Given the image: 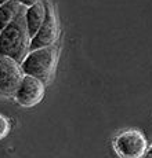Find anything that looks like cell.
Wrapping results in <instances>:
<instances>
[{
	"label": "cell",
	"mask_w": 152,
	"mask_h": 158,
	"mask_svg": "<svg viewBox=\"0 0 152 158\" xmlns=\"http://www.w3.org/2000/svg\"><path fill=\"white\" fill-rule=\"evenodd\" d=\"M20 62L13 58L0 55V95L13 96L24 78Z\"/></svg>",
	"instance_id": "4"
},
{
	"label": "cell",
	"mask_w": 152,
	"mask_h": 158,
	"mask_svg": "<svg viewBox=\"0 0 152 158\" xmlns=\"http://www.w3.org/2000/svg\"><path fill=\"white\" fill-rule=\"evenodd\" d=\"M10 131H11L10 121H8L3 114H0V140L4 139L6 136L10 133Z\"/></svg>",
	"instance_id": "9"
},
{
	"label": "cell",
	"mask_w": 152,
	"mask_h": 158,
	"mask_svg": "<svg viewBox=\"0 0 152 158\" xmlns=\"http://www.w3.org/2000/svg\"><path fill=\"white\" fill-rule=\"evenodd\" d=\"M44 18H46V6L42 2L36 3L32 7H28V10L25 11V22H26V28H28V33L30 39L42 28V25L44 22Z\"/></svg>",
	"instance_id": "7"
},
{
	"label": "cell",
	"mask_w": 152,
	"mask_h": 158,
	"mask_svg": "<svg viewBox=\"0 0 152 158\" xmlns=\"http://www.w3.org/2000/svg\"><path fill=\"white\" fill-rule=\"evenodd\" d=\"M58 35H60V28H58L57 15L53 8H51V6H48L46 8V18H44L43 25L39 29V32L30 39L29 50L33 51V50H38V48L53 45L57 39H58Z\"/></svg>",
	"instance_id": "6"
},
{
	"label": "cell",
	"mask_w": 152,
	"mask_h": 158,
	"mask_svg": "<svg viewBox=\"0 0 152 158\" xmlns=\"http://www.w3.org/2000/svg\"><path fill=\"white\" fill-rule=\"evenodd\" d=\"M17 3H20L21 6H25V7H32L36 3H39L40 0H15Z\"/></svg>",
	"instance_id": "10"
},
{
	"label": "cell",
	"mask_w": 152,
	"mask_h": 158,
	"mask_svg": "<svg viewBox=\"0 0 152 158\" xmlns=\"http://www.w3.org/2000/svg\"><path fill=\"white\" fill-rule=\"evenodd\" d=\"M21 15H24L22 6L15 0H8L4 4H2L0 6V30L14 22Z\"/></svg>",
	"instance_id": "8"
},
{
	"label": "cell",
	"mask_w": 152,
	"mask_h": 158,
	"mask_svg": "<svg viewBox=\"0 0 152 158\" xmlns=\"http://www.w3.org/2000/svg\"><path fill=\"white\" fill-rule=\"evenodd\" d=\"M114 150L120 158H142L148 150V143L141 131L127 129L114 139Z\"/></svg>",
	"instance_id": "3"
},
{
	"label": "cell",
	"mask_w": 152,
	"mask_h": 158,
	"mask_svg": "<svg viewBox=\"0 0 152 158\" xmlns=\"http://www.w3.org/2000/svg\"><path fill=\"white\" fill-rule=\"evenodd\" d=\"M15 101L24 107H32L40 103L44 98V84L42 80L32 76H24L14 94Z\"/></svg>",
	"instance_id": "5"
},
{
	"label": "cell",
	"mask_w": 152,
	"mask_h": 158,
	"mask_svg": "<svg viewBox=\"0 0 152 158\" xmlns=\"http://www.w3.org/2000/svg\"><path fill=\"white\" fill-rule=\"evenodd\" d=\"M30 37L25 22V15L0 30V55L13 58L17 62L24 60L29 50Z\"/></svg>",
	"instance_id": "1"
},
{
	"label": "cell",
	"mask_w": 152,
	"mask_h": 158,
	"mask_svg": "<svg viewBox=\"0 0 152 158\" xmlns=\"http://www.w3.org/2000/svg\"><path fill=\"white\" fill-rule=\"evenodd\" d=\"M147 158H152V144L150 146V148L147 150Z\"/></svg>",
	"instance_id": "11"
},
{
	"label": "cell",
	"mask_w": 152,
	"mask_h": 158,
	"mask_svg": "<svg viewBox=\"0 0 152 158\" xmlns=\"http://www.w3.org/2000/svg\"><path fill=\"white\" fill-rule=\"evenodd\" d=\"M6 2H8V0H0V6H2V4H4Z\"/></svg>",
	"instance_id": "12"
},
{
	"label": "cell",
	"mask_w": 152,
	"mask_h": 158,
	"mask_svg": "<svg viewBox=\"0 0 152 158\" xmlns=\"http://www.w3.org/2000/svg\"><path fill=\"white\" fill-rule=\"evenodd\" d=\"M57 59H58V47L53 44L48 47L33 50L26 54L21 63V68H22L24 74L36 77L44 83L54 73Z\"/></svg>",
	"instance_id": "2"
}]
</instances>
